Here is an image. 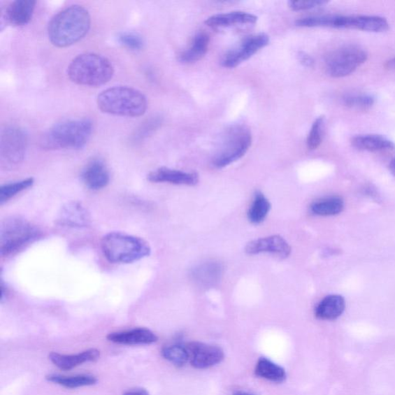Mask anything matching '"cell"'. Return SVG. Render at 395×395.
Returning <instances> with one entry per match:
<instances>
[{
	"label": "cell",
	"mask_w": 395,
	"mask_h": 395,
	"mask_svg": "<svg viewBox=\"0 0 395 395\" xmlns=\"http://www.w3.org/2000/svg\"><path fill=\"white\" fill-rule=\"evenodd\" d=\"M90 28L89 12L83 6H71L58 13L50 20L49 40L57 48H68L83 39Z\"/></svg>",
	"instance_id": "cell-1"
},
{
	"label": "cell",
	"mask_w": 395,
	"mask_h": 395,
	"mask_svg": "<svg viewBox=\"0 0 395 395\" xmlns=\"http://www.w3.org/2000/svg\"><path fill=\"white\" fill-rule=\"evenodd\" d=\"M96 103L103 113L131 117L143 116L148 108L146 96L129 87H115L103 91Z\"/></svg>",
	"instance_id": "cell-2"
},
{
	"label": "cell",
	"mask_w": 395,
	"mask_h": 395,
	"mask_svg": "<svg viewBox=\"0 0 395 395\" xmlns=\"http://www.w3.org/2000/svg\"><path fill=\"white\" fill-rule=\"evenodd\" d=\"M93 124L88 119L64 121L58 123L42 137L41 145L48 150L73 149L79 150L90 140Z\"/></svg>",
	"instance_id": "cell-3"
},
{
	"label": "cell",
	"mask_w": 395,
	"mask_h": 395,
	"mask_svg": "<svg viewBox=\"0 0 395 395\" xmlns=\"http://www.w3.org/2000/svg\"><path fill=\"white\" fill-rule=\"evenodd\" d=\"M104 257L110 263L129 264L150 256V245L140 237L113 232L104 236L101 240Z\"/></svg>",
	"instance_id": "cell-4"
},
{
	"label": "cell",
	"mask_w": 395,
	"mask_h": 395,
	"mask_svg": "<svg viewBox=\"0 0 395 395\" xmlns=\"http://www.w3.org/2000/svg\"><path fill=\"white\" fill-rule=\"evenodd\" d=\"M114 68L109 59L101 55L87 53L78 55L71 62L68 76L79 85L99 87L106 85L114 76Z\"/></svg>",
	"instance_id": "cell-5"
},
{
	"label": "cell",
	"mask_w": 395,
	"mask_h": 395,
	"mask_svg": "<svg viewBox=\"0 0 395 395\" xmlns=\"http://www.w3.org/2000/svg\"><path fill=\"white\" fill-rule=\"evenodd\" d=\"M41 236V230L24 218L6 219L0 229V253L5 257L16 254Z\"/></svg>",
	"instance_id": "cell-6"
},
{
	"label": "cell",
	"mask_w": 395,
	"mask_h": 395,
	"mask_svg": "<svg viewBox=\"0 0 395 395\" xmlns=\"http://www.w3.org/2000/svg\"><path fill=\"white\" fill-rule=\"evenodd\" d=\"M252 141V134L247 126H230L222 136L219 151L213 159V165L222 168L240 160L248 152Z\"/></svg>",
	"instance_id": "cell-7"
},
{
	"label": "cell",
	"mask_w": 395,
	"mask_h": 395,
	"mask_svg": "<svg viewBox=\"0 0 395 395\" xmlns=\"http://www.w3.org/2000/svg\"><path fill=\"white\" fill-rule=\"evenodd\" d=\"M367 59V52L359 46L341 47L326 57V71L332 78H344L354 73Z\"/></svg>",
	"instance_id": "cell-8"
},
{
	"label": "cell",
	"mask_w": 395,
	"mask_h": 395,
	"mask_svg": "<svg viewBox=\"0 0 395 395\" xmlns=\"http://www.w3.org/2000/svg\"><path fill=\"white\" fill-rule=\"evenodd\" d=\"M28 145L27 133L17 126H7L1 132L0 159L6 169L17 167L23 162Z\"/></svg>",
	"instance_id": "cell-9"
},
{
	"label": "cell",
	"mask_w": 395,
	"mask_h": 395,
	"mask_svg": "<svg viewBox=\"0 0 395 395\" xmlns=\"http://www.w3.org/2000/svg\"><path fill=\"white\" fill-rule=\"evenodd\" d=\"M270 37L265 34L252 35L243 40L238 45L223 57L222 65L227 69H234L236 66L247 61L269 44Z\"/></svg>",
	"instance_id": "cell-10"
},
{
	"label": "cell",
	"mask_w": 395,
	"mask_h": 395,
	"mask_svg": "<svg viewBox=\"0 0 395 395\" xmlns=\"http://www.w3.org/2000/svg\"><path fill=\"white\" fill-rule=\"evenodd\" d=\"M189 362L196 369H206L215 366L224 359L225 354L218 346L193 341L185 345Z\"/></svg>",
	"instance_id": "cell-11"
},
{
	"label": "cell",
	"mask_w": 395,
	"mask_h": 395,
	"mask_svg": "<svg viewBox=\"0 0 395 395\" xmlns=\"http://www.w3.org/2000/svg\"><path fill=\"white\" fill-rule=\"evenodd\" d=\"M389 24L383 18L376 16H338L334 15L333 28L352 29L359 31L382 33L389 29Z\"/></svg>",
	"instance_id": "cell-12"
},
{
	"label": "cell",
	"mask_w": 395,
	"mask_h": 395,
	"mask_svg": "<svg viewBox=\"0 0 395 395\" xmlns=\"http://www.w3.org/2000/svg\"><path fill=\"white\" fill-rule=\"evenodd\" d=\"M57 223L66 228H87L91 225V215L85 206L77 201H71L62 207L57 217Z\"/></svg>",
	"instance_id": "cell-13"
},
{
	"label": "cell",
	"mask_w": 395,
	"mask_h": 395,
	"mask_svg": "<svg viewBox=\"0 0 395 395\" xmlns=\"http://www.w3.org/2000/svg\"><path fill=\"white\" fill-rule=\"evenodd\" d=\"M245 250L250 255L270 252L280 258H287L292 252V247L289 243L280 236H271L252 240L247 245Z\"/></svg>",
	"instance_id": "cell-14"
},
{
	"label": "cell",
	"mask_w": 395,
	"mask_h": 395,
	"mask_svg": "<svg viewBox=\"0 0 395 395\" xmlns=\"http://www.w3.org/2000/svg\"><path fill=\"white\" fill-rule=\"evenodd\" d=\"M81 180L91 190L98 191L107 187L110 182V173L106 163L99 159L89 161L82 171Z\"/></svg>",
	"instance_id": "cell-15"
},
{
	"label": "cell",
	"mask_w": 395,
	"mask_h": 395,
	"mask_svg": "<svg viewBox=\"0 0 395 395\" xmlns=\"http://www.w3.org/2000/svg\"><path fill=\"white\" fill-rule=\"evenodd\" d=\"M148 180L154 183L194 186L198 184L199 177L196 173H186V171L162 167L151 171L148 175Z\"/></svg>",
	"instance_id": "cell-16"
},
{
	"label": "cell",
	"mask_w": 395,
	"mask_h": 395,
	"mask_svg": "<svg viewBox=\"0 0 395 395\" xmlns=\"http://www.w3.org/2000/svg\"><path fill=\"white\" fill-rule=\"evenodd\" d=\"M107 339L115 344L127 345H152L159 340L152 331L146 328L111 333L108 335Z\"/></svg>",
	"instance_id": "cell-17"
},
{
	"label": "cell",
	"mask_w": 395,
	"mask_h": 395,
	"mask_svg": "<svg viewBox=\"0 0 395 395\" xmlns=\"http://www.w3.org/2000/svg\"><path fill=\"white\" fill-rule=\"evenodd\" d=\"M34 0H17L7 7L5 18L11 25H27L31 20L35 10Z\"/></svg>",
	"instance_id": "cell-18"
},
{
	"label": "cell",
	"mask_w": 395,
	"mask_h": 395,
	"mask_svg": "<svg viewBox=\"0 0 395 395\" xmlns=\"http://www.w3.org/2000/svg\"><path fill=\"white\" fill-rule=\"evenodd\" d=\"M100 352L96 349H90L76 355H64L58 353H50L49 359L57 368L64 371H69L78 366V365L92 362L98 360Z\"/></svg>",
	"instance_id": "cell-19"
},
{
	"label": "cell",
	"mask_w": 395,
	"mask_h": 395,
	"mask_svg": "<svg viewBox=\"0 0 395 395\" xmlns=\"http://www.w3.org/2000/svg\"><path fill=\"white\" fill-rule=\"evenodd\" d=\"M258 18L255 15L242 11H236L214 15V16L208 17L206 20L205 24L208 27L220 28L237 24H255Z\"/></svg>",
	"instance_id": "cell-20"
},
{
	"label": "cell",
	"mask_w": 395,
	"mask_h": 395,
	"mask_svg": "<svg viewBox=\"0 0 395 395\" xmlns=\"http://www.w3.org/2000/svg\"><path fill=\"white\" fill-rule=\"evenodd\" d=\"M352 144L359 150L370 152H384L395 150V145L393 141L379 135L355 136L352 140Z\"/></svg>",
	"instance_id": "cell-21"
},
{
	"label": "cell",
	"mask_w": 395,
	"mask_h": 395,
	"mask_svg": "<svg viewBox=\"0 0 395 395\" xmlns=\"http://www.w3.org/2000/svg\"><path fill=\"white\" fill-rule=\"evenodd\" d=\"M345 309L344 298L339 295L328 296L320 302L315 310V315L318 319L333 320L338 318Z\"/></svg>",
	"instance_id": "cell-22"
},
{
	"label": "cell",
	"mask_w": 395,
	"mask_h": 395,
	"mask_svg": "<svg viewBox=\"0 0 395 395\" xmlns=\"http://www.w3.org/2000/svg\"><path fill=\"white\" fill-rule=\"evenodd\" d=\"M210 45V36L202 32L194 37L189 49L185 50L178 56L180 62L191 64L199 61L207 53Z\"/></svg>",
	"instance_id": "cell-23"
},
{
	"label": "cell",
	"mask_w": 395,
	"mask_h": 395,
	"mask_svg": "<svg viewBox=\"0 0 395 395\" xmlns=\"http://www.w3.org/2000/svg\"><path fill=\"white\" fill-rule=\"evenodd\" d=\"M255 373L258 377L273 382L281 383L285 382L287 378L285 369L266 357H261L258 361Z\"/></svg>",
	"instance_id": "cell-24"
},
{
	"label": "cell",
	"mask_w": 395,
	"mask_h": 395,
	"mask_svg": "<svg viewBox=\"0 0 395 395\" xmlns=\"http://www.w3.org/2000/svg\"><path fill=\"white\" fill-rule=\"evenodd\" d=\"M271 208L270 201L262 192H257L248 212V219L253 224H259L264 221Z\"/></svg>",
	"instance_id": "cell-25"
},
{
	"label": "cell",
	"mask_w": 395,
	"mask_h": 395,
	"mask_svg": "<svg viewBox=\"0 0 395 395\" xmlns=\"http://www.w3.org/2000/svg\"><path fill=\"white\" fill-rule=\"evenodd\" d=\"M48 382H53L68 389H77V387L92 386L98 382L92 375H82L73 377H65L59 375H50L46 377Z\"/></svg>",
	"instance_id": "cell-26"
},
{
	"label": "cell",
	"mask_w": 395,
	"mask_h": 395,
	"mask_svg": "<svg viewBox=\"0 0 395 395\" xmlns=\"http://www.w3.org/2000/svg\"><path fill=\"white\" fill-rule=\"evenodd\" d=\"M222 268L218 264H207L196 268L193 277L201 285H214L220 279Z\"/></svg>",
	"instance_id": "cell-27"
},
{
	"label": "cell",
	"mask_w": 395,
	"mask_h": 395,
	"mask_svg": "<svg viewBox=\"0 0 395 395\" xmlns=\"http://www.w3.org/2000/svg\"><path fill=\"white\" fill-rule=\"evenodd\" d=\"M344 203L338 197H330L317 201L311 206V211L317 215L331 216L343 210Z\"/></svg>",
	"instance_id": "cell-28"
},
{
	"label": "cell",
	"mask_w": 395,
	"mask_h": 395,
	"mask_svg": "<svg viewBox=\"0 0 395 395\" xmlns=\"http://www.w3.org/2000/svg\"><path fill=\"white\" fill-rule=\"evenodd\" d=\"M34 184V178H28L26 180L6 184L0 188V205L8 202L10 199L16 196L17 194L32 187Z\"/></svg>",
	"instance_id": "cell-29"
},
{
	"label": "cell",
	"mask_w": 395,
	"mask_h": 395,
	"mask_svg": "<svg viewBox=\"0 0 395 395\" xmlns=\"http://www.w3.org/2000/svg\"><path fill=\"white\" fill-rule=\"evenodd\" d=\"M375 101L374 96L365 93L347 94L343 96L345 106L354 110H369L374 106Z\"/></svg>",
	"instance_id": "cell-30"
},
{
	"label": "cell",
	"mask_w": 395,
	"mask_h": 395,
	"mask_svg": "<svg viewBox=\"0 0 395 395\" xmlns=\"http://www.w3.org/2000/svg\"><path fill=\"white\" fill-rule=\"evenodd\" d=\"M164 359H166L176 367H183L189 362V357L185 346L173 345L164 347L161 350Z\"/></svg>",
	"instance_id": "cell-31"
},
{
	"label": "cell",
	"mask_w": 395,
	"mask_h": 395,
	"mask_svg": "<svg viewBox=\"0 0 395 395\" xmlns=\"http://www.w3.org/2000/svg\"><path fill=\"white\" fill-rule=\"evenodd\" d=\"M325 126L324 117H319L311 127L307 140L308 147L310 150H315L322 145L324 138Z\"/></svg>",
	"instance_id": "cell-32"
},
{
	"label": "cell",
	"mask_w": 395,
	"mask_h": 395,
	"mask_svg": "<svg viewBox=\"0 0 395 395\" xmlns=\"http://www.w3.org/2000/svg\"><path fill=\"white\" fill-rule=\"evenodd\" d=\"M117 40L122 46L131 50H140L144 48V40L138 34L122 33L118 35Z\"/></svg>",
	"instance_id": "cell-33"
},
{
	"label": "cell",
	"mask_w": 395,
	"mask_h": 395,
	"mask_svg": "<svg viewBox=\"0 0 395 395\" xmlns=\"http://www.w3.org/2000/svg\"><path fill=\"white\" fill-rule=\"evenodd\" d=\"M161 124L159 118H152L147 121L136 131L135 135L132 136L134 143L143 140L147 138L151 133L158 128Z\"/></svg>",
	"instance_id": "cell-34"
},
{
	"label": "cell",
	"mask_w": 395,
	"mask_h": 395,
	"mask_svg": "<svg viewBox=\"0 0 395 395\" xmlns=\"http://www.w3.org/2000/svg\"><path fill=\"white\" fill-rule=\"evenodd\" d=\"M326 3L327 2L320 1V0H316V1H289V6L294 11H302L317 8V7L322 6Z\"/></svg>",
	"instance_id": "cell-35"
},
{
	"label": "cell",
	"mask_w": 395,
	"mask_h": 395,
	"mask_svg": "<svg viewBox=\"0 0 395 395\" xmlns=\"http://www.w3.org/2000/svg\"><path fill=\"white\" fill-rule=\"evenodd\" d=\"M298 59L305 68H313L315 66V61L309 55L303 51H300L297 55Z\"/></svg>",
	"instance_id": "cell-36"
},
{
	"label": "cell",
	"mask_w": 395,
	"mask_h": 395,
	"mask_svg": "<svg viewBox=\"0 0 395 395\" xmlns=\"http://www.w3.org/2000/svg\"><path fill=\"white\" fill-rule=\"evenodd\" d=\"M123 395H149L145 389H136L125 392Z\"/></svg>",
	"instance_id": "cell-37"
},
{
	"label": "cell",
	"mask_w": 395,
	"mask_h": 395,
	"mask_svg": "<svg viewBox=\"0 0 395 395\" xmlns=\"http://www.w3.org/2000/svg\"><path fill=\"white\" fill-rule=\"evenodd\" d=\"M385 68L389 71H395V57L385 64Z\"/></svg>",
	"instance_id": "cell-38"
},
{
	"label": "cell",
	"mask_w": 395,
	"mask_h": 395,
	"mask_svg": "<svg viewBox=\"0 0 395 395\" xmlns=\"http://www.w3.org/2000/svg\"><path fill=\"white\" fill-rule=\"evenodd\" d=\"M234 395H254L247 392H238L235 393Z\"/></svg>",
	"instance_id": "cell-39"
},
{
	"label": "cell",
	"mask_w": 395,
	"mask_h": 395,
	"mask_svg": "<svg viewBox=\"0 0 395 395\" xmlns=\"http://www.w3.org/2000/svg\"><path fill=\"white\" fill-rule=\"evenodd\" d=\"M391 169L395 175V159H394L391 163Z\"/></svg>",
	"instance_id": "cell-40"
}]
</instances>
